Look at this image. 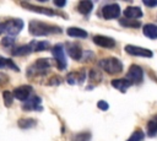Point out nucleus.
Segmentation results:
<instances>
[{"instance_id":"nucleus-7","label":"nucleus","mask_w":157,"mask_h":141,"mask_svg":"<svg viewBox=\"0 0 157 141\" xmlns=\"http://www.w3.org/2000/svg\"><path fill=\"white\" fill-rule=\"evenodd\" d=\"M20 5L29 11H33V12H37V13H42V15H47V16H55V15H60V16H65L64 13H60V12H55L54 10L52 9H48V7H40V6H37V5H33V4H29V2H26V1H22L20 2Z\"/></svg>"},{"instance_id":"nucleus-23","label":"nucleus","mask_w":157,"mask_h":141,"mask_svg":"<svg viewBox=\"0 0 157 141\" xmlns=\"http://www.w3.org/2000/svg\"><path fill=\"white\" fill-rule=\"evenodd\" d=\"M17 125L21 129H31L37 125V120L32 119V118H21V119H18Z\"/></svg>"},{"instance_id":"nucleus-11","label":"nucleus","mask_w":157,"mask_h":141,"mask_svg":"<svg viewBox=\"0 0 157 141\" xmlns=\"http://www.w3.org/2000/svg\"><path fill=\"white\" fill-rule=\"evenodd\" d=\"M40 102H42V99L38 96H32L26 102H23L22 109L26 110V112H32V110L42 112L43 110V107L40 105Z\"/></svg>"},{"instance_id":"nucleus-28","label":"nucleus","mask_w":157,"mask_h":141,"mask_svg":"<svg viewBox=\"0 0 157 141\" xmlns=\"http://www.w3.org/2000/svg\"><path fill=\"white\" fill-rule=\"evenodd\" d=\"M90 78H91V80H94V81H97V82H99V81L102 80V75H101V72H99L98 70L92 69V70L90 71Z\"/></svg>"},{"instance_id":"nucleus-26","label":"nucleus","mask_w":157,"mask_h":141,"mask_svg":"<svg viewBox=\"0 0 157 141\" xmlns=\"http://www.w3.org/2000/svg\"><path fill=\"white\" fill-rule=\"evenodd\" d=\"M144 139H145V134L142 130L139 129L131 134V136L128 139V141H144Z\"/></svg>"},{"instance_id":"nucleus-2","label":"nucleus","mask_w":157,"mask_h":141,"mask_svg":"<svg viewBox=\"0 0 157 141\" xmlns=\"http://www.w3.org/2000/svg\"><path fill=\"white\" fill-rule=\"evenodd\" d=\"M49 70H50V61L47 58H39L27 67L26 75L29 78H34L38 76L47 75L49 72Z\"/></svg>"},{"instance_id":"nucleus-25","label":"nucleus","mask_w":157,"mask_h":141,"mask_svg":"<svg viewBox=\"0 0 157 141\" xmlns=\"http://www.w3.org/2000/svg\"><path fill=\"white\" fill-rule=\"evenodd\" d=\"M91 140V132L88 131H82L78 134H75L71 139V141H90Z\"/></svg>"},{"instance_id":"nucleus-9","label":"nucleus","mask_w":157,"mask_h":141,"mask_svg":"<svg viewBox=\"0 0 157 141\" xmlns=\"http://www.w3.org/2000/svg\"><path fill=\"white\" fill-rule=\"evenodd\" d=\"M125 51L130 55L134 56H144V58H151L153 55V53L150 49L142 48V47H137V45H132V44H128L125 45Z\"/></svg>"},{"instance_id":"nucleus-31","label":"nucleus","mask_w":157,"mask_h":141,"mask_svg":"<svg viewBox=\"0 0 157 141\" xmlns=\"http://www.w3.org/2000/svg\"><path fill=\"white\" fill-rule=\"evenodd\" d=\"M7 82H9V77L5 74H0V86H4Z\"/></svg>"},{"instance_id":"nucleus-1","label":"nucleus","mask_w":157,"mask_h":141,"mask_svg":"<svg viewBox=\"0 0 157 141\" xmlns=\"http://www.w3.org/2000/svg\"><path fill=\"white\" fill-rule=\"evenodd\" d=\"M28 32L34 37H43V36L61 33V28L52 23H45L42 21L32 20L28 23Z\"/></svg>"},{"instance_id":"nucleus-33","label":"nucleus","mask_w":157,"mask_h":141,"mask_svg":"<svg viewBox=\"0 0 157 141\" xmlns=\"http://www.w3.org/2000/svg\"><path fill=\"white\" fill-rule=\"evenodd\" d=\"M54 5H55V6H59V7H64V6L66 5V2H65V1H56V0H55V1H54Z\"/></svg>"},{"instance_id":"nucleus-17","label":"nucleus","mask_w":157,"mask_h":141,"mask_svg":"<svg viewBox=\"0 0 157 141\" xmlns=\"http://www.w3.org/2000/svg\"><path fill=\"white\" fill-rule=\"evenodd\" d=\"M112 86L117 90H119L120 92H126V90L131 86V82L128 81L126 78H115L112 81Z\"/></svg>"},{"instance_id":"nucleus-3","label":"nucleus","mask_w":157,"mask_h":141,"mask_svg":"<svg viewBox=\"0 0 157 141\" xmlns=\"http://www.w3.org/2000/svg\"><path fill=\"white\" fill-rule=\"evenodd\" d=\"M23 28V21L21 18H11L5 22H0V36L6 33L9 37L17 36Z\"/></svg>"},{"instance_id":"nucleus-16","label":"nucleus","mask_w":157,"mask_h":141,"mask_svg":"<svg viewBox=\"0 0 157 141\" xmlns=\"http://www.w3.org/2000/svg\"><path fill=\"white\" fill-rule=\"evenodd\" d=\"M124 16L128 20H137V18H140L142 16V11L137 6H128L124 10Z\"/></svg>"},{"instance_id":"nucleus-13","label":"nucleus","mask_w":157,"mask_h":141,"mask_svg":"<svg viewBox=\"0 0 157 141\" xmlns=\"http://www.w3.org/2000/svg\"><path fill=\"white\" fill-rule=\"evenodd\" d=\"M93 43L98 47H102V48H114L115 47V40L110 37H107V36H102V34H97L93 37Z\"/></svg>"},{"instance_id":"nucleus-4","label":"nucleus","mask_w":157,"mask_h":141,"mask_svg":"<svg viewBox=\"0 0 157 141\" xmlns=\"http://www.w3.org/2000/svg\"><path fill=\"white\" fill-rule=\"evenodd\" d=\"M98 65H99L101 69H103L105 72H108L110 75L121 72V70H123V63L118 58H113V56L104 58V59L99 60Z\"/></svg>"},{"instance_id":"nucleus-10","label":"nucleus","mask_w":157,"mask_h":141,"mask_svg":"<svg viewBox=\"0 0 157 141\" xmlns=\"http://www.w3.org/2000/svg\"><path fill=\"white\" fill-rule=\"evenodd\" d=\"M32 91H33V90H32V86H29V85H22V86L16 87V88L13 90L12 94H13V97H15L16 99L22 101V102H26V101L31 97Z\"/></svg>"},{"instance_id":"nucleus-20","label":"nucleus","mask_w":157,"mask_h":141,"mask_svg":"<svg viewBox=\"0 0 157 141\" xmlns=\"http://www.w3.org/2000/svg\"><path fill=\"white\" fill-rule=\"evenodd\" d=\"M66 33H67V36L75 37V38H86L87 37V32L78 27H69Z\"/></svg>"},{"instance_id":"nucleus-14","label":"nucleus","mask_w":157,"mask_h":141,"mask_svg":"<svg viewBox=\"0 0 157 141\" xmlns=\"http://www.w3.org/2000/svg\"><path fill=\"white\" fill-rule=\"evenodd\" d=\"M85 80H86V71L85 70L72 71V72L67 74V76H66V81L70 85H81Z\"/></svg>"},{"instance_id":"nucleus-5","label":"nucleus","mask_w":157,"mask_h":141,"mask_svg":"<svg viewBox=\"0 0 157 141\" xmlns=\"http://www.w3.org/2000/svg\"><path fill=\"white\" fill-rule=\"evenodd\" d=\"M52 54L56 61V66L59 70H65L66 69V58H65V51H64V47L63 44H55L52 48Z\"/></svg>"},{"instance_id":"nucleus-30","label":"nucleus","mask_w":157,"mask_h":141,"mask_svg":"<svg viewBox=\"0 0 157 141\" xmlns=\"http://www.w3.org/2000/svg\"><path fill=\"white\" fill-rule=\"evenodd\" d=\"M97 107H98L101 110H108V108H109V104H108L105 101H99V102L97 103Z\"/></svg>"},{"instance_id":"nucleus-27","label":"nucleus","mask_w":157,"mask_h":141,"mask_svg":"<svg viewBox=\"0 0 157 141\" xmlns=\"http://www.w3.org/2000/svg\"><path fill=\"white\" fill-rule=\"evenodd\" d=\"M2 97H4V104L6 105V107H11L12 105V102H13V94H12V92H10V91H4L2 92Z\"/></svg>"},{"instance_id":"nucleus-21","label":"nucleus","mask_w":157,"mask_h":141,"mask_svg":"<svg viewBox=\"0 0 157 141\" xmlns=\"http://www.w3.org/2000/svg\"><path fill=\"white\" fill-rule=\"evenodd\" d=\"M147 135L150 137H153L155 135H157V114L153 115L147 121Z\"/></svg>"},{"instance_id":"nucleus-18","label":"nucleus","mask_w":157,"mask_h":141,"mask_svg":"<svg viewBox=\"0 0 157 141\" xmlns=\"http://www.w3.org/2000/svg\"><path fill=\"white\" fill-rule=\"evenodd\" d=\"M144 36H146L150 39H156L157 38V26L153 23H147L142 28Z\"/></svg>"},{"instance_id":"nucleus-19","label":"nucleus","mask_w":157,"mask_h":141,"mask_svg":"<svg viewBox=\"0 0 157 141\" xmlns=\"http://www.w3.org/2000/svg\"><path fill=\"white\" fill-rule=\"evenodd\" d=\"M93 9V2L92 1H88V0H83V1H80L78 5H77V11L82 15H88Z\"/></svg>"},{"instance_id":"nucleus-8","label":"nucleus","mask_w":157,"mask_h":141,"mask_svg":"<svg viewBox=\"0 0 157 141\" xmlns=\"http://www.w3.org/2000/svg\"><path fill=\"white\" fill-rule=\"evenodd\" d=\"M102 16L105 20H112V18H118L120 15V6L118 4H108L102 7Z\"/></svg>"},{"instance_id":"nucleus-12","label":"nucleus","mask_w":157,"mask_h":141,"mask_svg":"<svg viewBox=\"0 0 157 141\" xmlns=\"http://www.w3.org/2000/svg\"><path fill=\"white\" fill-rule=\"evenodd\" d=\"M34 51H36V40H32L28 44L13 48V50H11V54L15 56H23V55H28Z\"/></svg>"},{"instance_id":"nucleus-29","label":"nucleus","mask_w":157,"mask_h":141,"mask_svg":"<svg viewBox=\"0 0 157 141\" xmlns=\"http://www.w3.org/2000/svg\"><path fill=\"white\" fill-rule=\"evenodd\" d=\"M13 43H15V38L13 37H9L7 36V37L1 39V45L2 47H12Z\"/></svg>"},{"instance_id":"nucleus-15","label":"nucleus","mask_w":157,"mask_h":141,"mask_svg":"<svg viewBox=\"0 0 157 141\" xmlns=\"http://www.w3.org/2000/svg\"><path fill=\"white\" fill-rule=\"evenodd\" d=\"M66 51L69 56L74 60H80L82 58V49L78 43H69L66 45Z\"/></svg>"},{"instance_id":"nucleus-22","label":"nucleus","mask_w":157,"mask_h":141,"mask_svg":"<svg viewBox=\"0 0 157 141\" xmlns=\"http://www.w3.org/2000/svg\"><path fill=\"white\" fill-rule=\"evenodd\" d=\"M0 69H11L15 71H20L18 66L12 61V59L9 58H4L0 55Z\"/></svg>"},{"instance_id":"nucleus-24","label":"nucleus","mask_w":157,"mask_h":141,"mask_svg":"<svg viewBox=\"0 0 157 141\" xmlns=\"http://www.w3.org/2000/svg\"><path fill=\"white\" fill-rule=\"evenodd\" d=\"M119 23L124 27H130V28H137L141 26V23L137 20H128V18H121L119 20Z\"/></svg>"},{"instance_id":"nucleus-6","label":"nucleus","mask_w":157,"mask_h":141,"mask_svg":"<svg viewBox=\"0 0 157 141\" xmlns=\"http://www.w3.org/2000/svg\"><path fill=\"white\" fill-rule=\"evenodd\" d=\"M125 78H126L128 81H130L131 85H132V83H140V82H142V80H144V71H142V69H141L139 65L132 64V65L129 67Z\"/></svg>"},{"instance_id":"nucleus-32","label":"nucleus","mask_w":157,"mask_h":141,"mask_svg":"<svg viewBox=\"0 0 157 141\" xmlns=\"http://www.w3.org/2000/svg\"><path fill=\"white\" fill-rule=\"evenodd\" d=\"M144 4L146 6L153 7V6H157V0H144Z\"/></svg>"}]
</instances>
